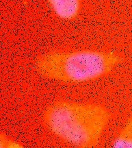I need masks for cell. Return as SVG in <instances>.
Wrapping results in <instances>:
<instances>
[{
  "label": "cell",
  "mask_w": 132,
  "mask_h": 148,
  "mask_svg": "<svg viewBox=\"0 0 132 148\" xmlns=\"http://www.w3.org/2000/svg\"><path fill=\"white\" fill-rule=\"evenodd\" d=\"M111 113L102 106L57 101L44 112L43 121L57 137L78 148L96 147Z\"/></svg>",
  "instance_id": "6da1fadb"
},
{
  "label": "cell",
  "mask_w": 132,
  "mask_h": 148,
  "mask_svg": "<svg viewBox=\"0 0 132 148\" xmlns=\"http://www.w3.org/2000/svg\"><path fill=\"white\" fill-rule=\"evenodd\" d=\"M21 145L16 141L9 138L3 133L0 134V148H23Z\"/></svg>",
  "instance_id": "5b68a950"
},
{
  "label": "cell",
  "mask_w": 132,
  "mask_h": 148,
  "mask_svg": "<svg viewBox=\"0 0 132 148\" xmlns=\"http://www.w3.org/2000/svg\"><path fill=\"white\" fill-rule=\"evenodd\" d=\"M54 13L59 18L71 21L77 16L81 0H47Z\"/></svg>",
  "instance_id": "3957f363"
},
{
  "label": "cell",
  "mask_w": 132,
  "mask_h": 148,
  "mask_svg": "<svg viewBox=\"0 0 132 148\" xmlns=\"http://www.w3.org/2000/svg\"><path fill=\"white\" fill-rule=\"evenodd\" d=\"M121 60V58L113 52L90 50L54 51L38 56L34 66L43 77L64 82L81 83L109 73Z\"/></svg>",
  "instance_id": "7a4b0ae2"
},
{
  "label": "cell",
  "mask_w": 132,
  "mask_h": 148,
  "mask_svg": "<svg viewBox=\"0 0 132 148\" xmlns=\"http://www.w3.org/2000/svg\"><path fill=\"white\" fill-rule=\"evenodd\" d=\"M114 148H132V116L127 121L119 134L113 141Z\"/></svg>",
  "instance_id": "277c9868"
}]
</instances>
